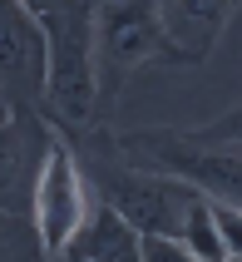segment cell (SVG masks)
Returning a JSON list of instances; mask_svg holds the SVG:
<instances>
[{"instance_id": "obj_11", "label": "cell", "mask_w": 242, "mask_h": 262, "mask_svg": "<svg viewBox=\"0 0 242 262\" xmlns=\"http://www.w3.org/2000/svg\"><path fill=\"white\" fill-rule=\"evenodd\" d=\"M193 139H203V144H242V99L232 104L228 114L208 119V124H198V129H188Z\"/></svg>"}, {"instance_id": "obj_3", "label": "cell", "mask_w": 242, "mask_h": 262, "mask_svg": "<svg viewBox=\"0 0 242 262\" xmlns=\"http://www.w3.org/2000/svg\"><path fill=\"white\" fill-rule=\"evenodd\" d=\"M89 203H94V193H89L84 168H79V154H74L70 134L55 129L50 154H45V168H40V183H35V198H30V223H35L45 262L59 257V252L74 243Z\"/></svg>"}, {"instance_id": "obj_7", "label": "cell", "mask_w": 242, "mask_h": 262, "mask_svg": "<svg viewBox=\"0 0 242 262\" xmlns=\"http://www.w3.org/2000/svg\"><path fill=\"white\" fill-rule=\"evenodd\" d=\"M139 243L143 237L119 218L114 208L104 198H94L84 223H79V233H74V243L50 262H139Z\"/></svg>"}, {"instance_id": "obj_12", "label": "cell", "mask_w": 242, "mask_h": 262, "mask_svg": "<svg viewBox=\"0 0 242 262\" xmlns=\"http://www.w3.org/2000/svg\"><path fill=\"white\" fill-rule=\"evenodd\" d=\"M139 262H198L178 237H143L139 243Z\"/></svg>"}, {"instance_id": "obj_4", "label": "cell", "mask_w": 242, "mask_h": 262, "mask_svg": "<svg viewBox=\"0 0 242 262\" xmlns=\"http://www.w3.org/2000/svg\"><path fill=\"white\" fill-rule=\"evenodd\" d=\"M242 0H153L158 15V59L178 70H198L228 35Z\"/></svg>"}, {"instance_id": "obj_13", "label": "cell", "mask_w": 242, "mask_h": 262, "mask_svg": "<svg viewBox=\"0 0 242 262\" xmlns=\"http://www.w3.org/2000/svg\"><path fill=\"white\" fill-rule=\"evenodd\" d=\"M20 5H25V10L35 15V20H40V15H50V10H59V5H64V0H20Z\"/></svg>"}, {"instance_id": "obj_5", "label": "cell", "mask_w": 242, "mask_h": 262, "mask_svg": "<svg viewBox=\"0 0 242 262\" xmlns=\"http://www.w3.org/2000/svg\"><path fill=\"white\" fill-rule=\"evenodd\" d=\"M50 139H55V129L45 124L40 109H15L0 124V213L30 218V198L40 183Z\"/></svg>"}, {"instance_id": "obj_2", "label": "cell", "mask_w": 242, "mask_h": 262, "mask_svg": "<svg viewBox=\"0 0 242 262\" xmlns=\"http://www.w3.org/2000/svg\"><path fill=\"white\" fill-rule=\"evenodd\" d=\"M114 154L134 168L168 173L208 198L242 208V144H203L188 129H139V134H119Z\"/></svg>"}, {"instance_id": "obj_8", "label": "cell", "mask_w": 242, "mask_h": 262, "mask_svg": "<svg viewBox=\"0 0 242 262\" xmlns=\"http://www.w3.org/2000/svg\"><path fill=\"white\" fill-rule=\"evenodd\" d=\"M178 243H183L198 262H223V243H217L213 213H208V198H203L198 188H193V198H188V213H183V233H178Z\"/></svg>"}, {"instance_id": "obj_6", "label": "cell", "mask_w": 242, "mask_h": 262, "mask_svg": "<svg viewBox=\"0 0 242 262\" xmlns=\"http://www.w3.org/2000/svg\"><path fill=\"white\" fill-rule=\"evenodd\" d=\"M0 89L15 109H40L45 94V35L20 0H0Z\"/></svg>"}, {"instance_id": "obj_9", "label": "cell", "mask_w": 242, "mask_h": 262, "mask_svg": "<svg viewBox=\"0 0 242 262\" xmlns=\"http://www.w3.org/2000/svg\"><path fill=\"white\" fill-rule=\"evenodd\" d=\"M0 262H45L40 237H35V223L30 218L0 213Z\"/></svg>"}, {"instance_id": "obj_10", "label": "cell", "mask_w": 242, "mask_h": 262, "mask_svg": "<svg viewBox=\"0 0 242 262\" xmlns=\"http://www.w3.org/2000/svg\"><path fill=\"white\" fill-rule=\"evenodd\" d=\"M208 198V193H203ZM208 213H213L217 243H223V262H242V208L223 203V198H208Z\"/></svg>"}, {"instance_id": "obj_14", "label": "cell", "mask_w": 242, "mask_h": 262, "mask_svg": "<svg viewBox=\"0 0 242 262\" xmlns=\"http://www.w3.org/2000/svg\"><path fill=\"white\" fill-rule=\"evenodd\" d=\"M15 114V104H10V94H5V89H0V124H5V119Z\"/></svg>"}, {"instance_id": "obj_1", "label": "cell", "mask_w": 242, "mask_h": 262, "mask_svg": "<svg viewBox=\"0 0 242 262\" xmlns=\"http://www.w3.org/2000/svg\"><path fill=\"white\" fill-rule=\"evenodd\" d=\"M45 35V94L40 114L59 134H84L99 119L94 89V40H89V0H64L59 10L40 15Z\"/></svg>"}]
</instances>
